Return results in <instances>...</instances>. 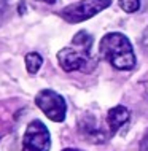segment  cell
Wrapping results in <instances>:
<instances>
[{"instance_id": "obj_1", "label": "cell", "mask_w": 148, "mask_h": 151, "mask_svg": "<svg viewBox=\"0 0 148 151\" xmlns=\"http://www.w3.org/2000/svg\"><path fill=\"white\" fill-rule=\"evenodd\" d=\"M94 38L86 30L77 32L72 43L57 52V62L64 72L91 73L97 67V58L92 54Z\"/></svg>"}, {"instance_id": "obj_2", "label": "cell", "mask_w": 148, "mask_h": 151, "mask_svg": "<svg viewBox=\"0 0 148 151\" xmlns=\"http://www.w3.org/2000/svg\"><path fill=\"white\" fill-rule=\"evenodd\" d=\"M100 56L118 70H131L135 65V54L131 40L124 34L110 32L104 35L99 46Z\"/></svg>"}, {"instance_id": "obj_3", "label": "cell", "mask_w": 148, "mask_h": 151, "mask_svg": "<svg viewBox=\"0 0 148 151\" xmlns=\"http://www.w3.org/2000/svg\"><path fill=\"white\" fill-rule=\"evenodd\" d=\"M110 5H112V0H80L64 6L59 11V16L69 24H78L91 19L92 16L99 14Z\"/></svg>"}, {"instance_id": "obj_4", "label": "cell", "mask_w": 148, "mask_h": 151, "mask_svg": "<svg viewBox=\"0 0 148 151\" xmlns=\"http://www.w3.org/2000/svg\"><path fill=\"white\" fill-rule=\"evenodd\" d=\"M35 105L46 115L51 121L62 122L67 115V102L61 94L53 89H42L35 96Z\"/></svg>"}, {"instance_id": "obj_5", "label": "cell", "mask_w": 148, "mask_h": 151, "mask_svg": "<svg viewBox=\"0 0 148 151\" xmlns=\"http://www.w3.org/2000/svg\"><path fill=\"white\" fill-rule=\"evenodd\" d=\"M51 135L40 119H34L27 126L22 137V151H49Z\"/></svg>"}, {"instance_id": "obj_6", "label": "cell", "mask_w": 148, "mask_h": 151, "mask_svg": "<svg viewBox=\"0 0 148 151\" xmlns=\"http://www.w3.org/2000/svg\"><path fill=\"white\" fill-rule=\"evenodd\" d=\"M78 127H80L81 135H83L88 142H92V143H104V142H107V138L113 137L112 134H110L108 127L100 126L96 118L89 116V115L84 116L83 119L80 121Z\"/></svg>"}, {"instance_id": "obj_7", "label": "cell", "mask_w": 148, "mask_h": 151, "mask_svg": "<svg viewBox=\"0 0 148 151\" xmlns=\"http://www.w3.org/2000/svg\"><path fill=\"white\" fill-rule=\"evenodd\" d=\"M105 119H107V127H108L110 134L115 135V134H116L124 124H127V121L131 119V111L124 107V105H116V107L108 110Z\"/></svg>"}, {"instance_id": "obj_8", "label": "cell", "mask_w": 148, "mask_h": 151, "mask_svg": "<svg viewBox=\"0 0 148 151\" xmlns=\"http://www.w3.org/2000/svg\"><path fill=\"white\" fill-rule=\"evenodd\" d=\"M42 64H43V59L38 52H27L26 54V67H27V72L30 75H35L40 70Z\"/></svg>"}, {"instance_id": "obj_9", "label": "cell", "mask_w": 148, "mask_h": 151, "mask_svg": "<svg viewBox=\"0 0 148 151\" xmlns=\"http://www.w3.org/2000/svg\"><path fill=\"white\" fill-rule=\"evenodd\" d=\"M118 3L126 13H135L142 8V0H118Z\"/></svg>"}, {"instance_id": "obj_10", "label": "cell", "mask_w": 148, "mask_h": 151, "mask_svg": "<svg viewBox=\"0 0 148 151\" xmlns=\"http://www.w3.org/2000/svg\"><path fill=\"white\" fill-rule=\"evenodd\" d=\"M10 11V0H0V26L5 22Z\"/></svg>"}, {"instance_id": "obj_11", "label": "cell", "mask_w": 148, "mask_h": 151, "mask_svg": "<svg viewBox=\"0 0 148 151\" xmlns=\"http://www.w3.org/2000/svg\"><path fill=\"white\" fill-rule=\"evenodd\" d=\"M139 151H148V129L145 130L142 140H140V145H139Z\"/></svg>"}, {"instance_id": "obj_12", "label": "cell", "mask_w": 148, "mask_h": 151, "mask_svg": "<svg viewBox=\"0 0 148 151\" xmlns=\"http://www.w3.org/2000/svg\"><path fill=\"white\" fill-rule=\"evenodd\" d=\"M40 2H45V3H54L56 0H40Z\"/></svg>"}, {"instance_id": "obj_13", "label": "cell", "mask_w": 148, "mask_h": 151, "mask_svg": "<svg viewBox=\"0 0 148 151\" xmlns=\"http://www.w3.org/2000/svg\"><path fill=\"white\" fill-rule=\"evenodd\" d=\"M62 151H77V150H73V148H65V150H62Z\"/></svg>"}]
</instances>
